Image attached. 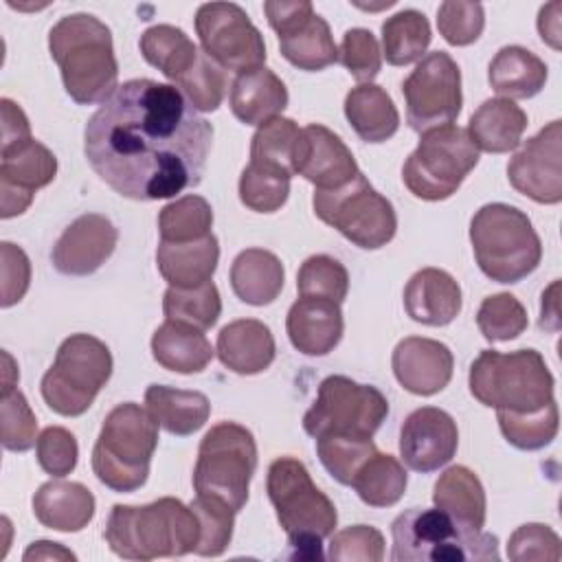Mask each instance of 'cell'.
<instances>
[{
	"label": "cell",
	"instance_id": "obj_1",
	"mask_svg": "<svg viewBox=\"0 0 562 562\" xmlns=\"http://www.w3.org/2000/svg\"><path fill=\"white\" fill-rule=\"evenodd\" d=\"M213 125L182 92L154 79H130L99 105L83 130L92 171L119 195L151 202L198 187Z\"/></svg>",
	"mask_w": 562,
	"mask_h": 562
},
{
	"label": "cell",
	"instance_id": "obj_2",
	"mask_svg": "<svg viewBox=\"0 0 562 562\" xmlns=\"http://www.w3.org/2000/svg\"><path fill=\"white\" fill-rule=\"evenodd\" d=\"M48 50L68 97L79 105L108 101L119 79L110 29L90 13L64 15L48 31Z\"/></svg>",
	"mask_w": 562,
	"mask_h": 562
},
{
	"label": "cell",
	"instance_id": "obj_3",
	"mask_svg": "<svg viewBox=\"0 0 562 562\" xmlns=\"http://www.w3.org/2000/svg\"><path fill=\"white\" fill-rule=\"evenodd\" d=\"M110 549L125 560L180 558L195 553L200 520L191 505L165 496L149 505H114L105 531Z\"/></svg>",
	"mask_w": 562,
	"mask_h": 562
},
{
	"label": "cell",
	"instance_id": "obj_4",
	"mask_svg": "<svg viewBox=\"0 0 562 562\" xmlns=\"http://www.w3.org/2000/svg\"><path fill=\"white\" fill-rule=\"evenodd\" d=\"M266 490L277 520L294 549L292 558H323V538L334 533L338 514L329 496L314 485L305 463L294 457L274 459L268 468Z\"/></svg>",
	"mask_w": 562,
	"mask_h": 562
},
{
	"label": "cell",
	"instance_id": "obj_5",
	"mask_svg": "<svg viewBox=\"0 0 562 562\" xmlns=\"http://www.w3.org/2000/svg\"><path fill=\"white\" fill-rule=\"evenodd\" d=\"M470 241L481 272L496 283H518L542 259V244L531 220L516 206L483 204L470 222Z\"/></svg>",
	"mask_w": 562,
	"mask_h": 562
},
{
	"label": "cell",
	"instance_id": "obj_6",
	"mask_svg": "<svg viewBox=\"0 0 562 562\" xmlns=\"http://www.w3.org/2000/svg\"><path fill=\"white\" fill-rule=\"evenodd\" d=\"M470 393L483 406L533 413L553 402V375L536 349L501 353L483 349L470 364Z\"/></svg>",
	"mask_w": 562,
	"mask_h": 562
},
{
	"label": "cell",
	"instance_id": "obj_7",
	"mask_svg": "<svg viewBox=\"0 0 562 562\" xmlns=\"http://www.w3.org/2000/svg\"><path fill=\"white\" fill-rule=\"evenodd\" d=\"M158 446V424L147 408L134 402L114 406L92 448V470L112 492H136L149 476Z\"/></svg>",
	"mask_w": 562,
	"mask_h": 562
},
{
	"label": "cell",
	"instance_id": "obj_8",
	"mask_svg": "<svg viewBox=\"0 0 562 562\" xmlns=\"http://www.w3.org/2000/svg\"><path fill=\"white\" fill-rule=\"evenodd\" d=\"M393 562H463L498 560V538L485 533H463L441 509L411 507L393 525Z\"/></svg>",
	"mask_w": 562,
	"mask_h": 562
},
{
	"label": "cell",
	"instance_id": "obj_9",
	"mask_svg": "<svg viewBox=\"0 0 562 562\" xmlns=\"http://www.w3.org/2000/svg\"><path fill=\"white\" fill-rule=\"evenodd\" d=\"M255 470L257 443L252 432L241 424L220 422L200 441L193 490L198 496L220 501L237 514L248 501Z\"/></svg>",
	"mask_w": 562,
	"mask_h": 562
},
{
	"label": "cell",
	"instance_id": "obj_10",
	"mask_svg": "<svg viewBox=\"0 0 562 562\" xmlns=\"http://www.w3.org/2000/svg\"><path fill=\"white\" fill-rule=\"evenodd\" d=\"M110 375L108 345L90 334H72L59 345L53 367L42 378V397L57 415L79 417L92 406Z\"/></svg>",
	"mask_w": 562,
	"mask_h": 562
},
{
	"label": "cell",
	"instance_id": "obj_11",
	"mask_svg": "<svg viewBox=\"0 0 562 562\" xmlns=\"http://www.w3.org/2000/svg\"><path fill=\"white\" fill-rule=\"evenodd\" d=\"M476 162L479 149L468 130L450 123L422 132L419 145L402 167V180L415 198L439 202L457 193Z\"/></svg>",
	"mask_w": 562,
	"mask_h": 562
},
{
	"label": "cell",
	"instance_id": "obj_12",
	"mask_svg": "<svg viewBox=\"0 0 562 562\" xmlns=\"http://www.w3.org/2000/svg\"><path fill=\"white\" fill-rule=\"evenodd\" d=\"M312 206L321 222L364 250L386 246L397 231V215L391 200L378 193L362 171L338 189H316Z\"/></svg>",
	"mask_w": 562,
	"mask_h": 562
},
{
	"label": "cell",
	"instance_id": "obj_13",
	"mask_svg": "<svg viewBox=\"0 0 562 562\" xmlns=\"http://www.w3.org/2000/svg\"><path fill=\"white\" fill-rule=\"evenodd\" d=\"M389 415V400L371 384H360L347 375H327L310 411L303 415V428L310 437L345 435L373 439Z\"/></svg>",
	"mask_w": 562,
	"mask_h": 562
},
{
	"label": "cell",
	"instance_id": "obj_14",
	"mask_svg": "<svg viewBox=\"0 0 562 562\" xmlns=\"http://www.w3.org/2000/svg\"><path fill=\"white\" fill-rule=\"evenodd\" d=\"M406 121L411 130L426 132L450 125L461 112V70L446 50L424 55L415 70L404 79Z\"/></svg>",
	"mask_w": 562,
	"mask_h": 562
},
{
	"label": "cell",
	"instance_id": "obj_15",
	"mask_svg": "<svg viewBox=\"0 0 562 562\" xmlns=\"http://www.w3.org/2000/svg\"><path fill=\"white\" fill-rule=\"evenodd\" d=\"M202 50L222 68L246 72L263 66L266 44L248 13L235 2H204L195 11Z\"/></svg>",
	"mask_w": 562,
	"mask_h": 562
},
{
	"label": "cell",
	"instance_id": "obj_16",
	"mask_svg": "<svg viewBox=\"0 0 562 562\" xmlns=\"http://www.w3.org/2000/svg\"><path fill=\"white\" fill-rule=\"evenodd\" d=\"M562 123H547L529 138L507 165L509 184L538 204L562 200Z\"/></svg>",
	"mask_w": 562,
	"mask_h": 562
},
{
	"label": "cell",
	"instance_id": "obj_17",
	"mask_svg": "<svg viewBox=\"0 0 562 562\" xmlns=\"http://www.w3.org/2000/svg\"><path fill=\"white\" fill-rule=\"evenodd\" d=\"M57 173L55 154L31 138L24 145L0 151V215L2 220L24 213L33 193L53 182Z\"/></svg>",
	"mask_w": 562,
	"mask_h": 562
},
{
	"label": "cell",
	"instance_id": "obj_18",
	"mask_svg": "<svg viewBox=\"0 0 562 562\" xmlns=\"http://www.w3.org/2000/svg\"><path fill=\"white\" fill-rule=\"evenodd\" d=\"M459 446V430L446 411L437 406L415 408L400 428V454L413 472H435L446 465Z\"/></svg>",
	"mask_w": 562,
	"mask_h": 562
},
{
	"label": "cell",
	"instance_id": "obj_19",
	"mask_svg": "<svg viewBox=\"0 0 562 562\" xmlns=\"http://www.w3.org/2000/svg\"><path fill=\"white\" fill-rule=\"evenodd\" d=\"M116 241L119 231L105 215L86 213L64 228L50 250V261L61 274L88 277L112 257Z\"/></svg>",
	"mask_w": 562,
	"mask_h": 562
},
{
	"label": "cell",
	"instance_id": "obj_20",
	"mask_svg": "<svg viewBox=\"0 0 562 562\" xmlns=\"http://www.w3.org/2000/svg\"><path fill=\"white\" fill-rule=\"evenodd\" d=\"M294 171L321 191L338 189L358 176V165L345 140L329 127L312 123L299 132Z\"/></svg>",
	"mask_w": 562,
	"mask_h": 562
},
{
	"label": "cell",
	"instance_id": "obj_21",
	"mask_svg": "<svg viewBox=\"0 0 562 562\" xmlns=\"http://www.w3.org/2000/svg\"><path fill=\"white\" fill-rule=\"evenodd\" d=\"M391 367L402 389L426 397L448 386L452 380L454 358L450 347L439 340L408 336L395 345Z\"/></svg>",
	"mask_w": 562,
	"mask_h": 562
},
{
	"label": "cell",
	"instance_id": "obj_22",
	"mask_svg": "<svg viewBox=\"0 0 562 562\" xmlns=\"http://www.w3.org/2000/svg\"><path fill=\"white\" fill-rule=\"evenodd\" d=\"M461 288L452 274L439 268L417 270L404 288V310L422 325H450L461 312Z\"/></svg>",
	"mask_w": 562,
	"mask_h": 562
},
{
	"label": "cell",
	"instance_id": "obj_23",
	"mask_svg": "<svg viewBox=\"0 0 562 562\" xmlns=\"http://www.w3.org/2000/svg\"><path fill=\"white\" fill-rule=\"evenodd\" d=\"M285 329L296 351L305 356H325L340 342L345 331L340 303L301 296L288 312Z\"/></svg>",
	"mask_w": 562,
	"mask_h": 562
},
{
	"label": "cell",
	"instance_id": "obj_24",
	"mask_svg": "<svg viewBox=\"0 0 562 562\" xmlns=\"http://www.w3.org/2000/svg\"><path fill=\"white\" fill-rule=\"evenodd\" d=\"M215 353L233 373L255 375L274 362L277 345L266 323L257 318H239L220 329Z\"/></svg>",
	"mask_w": 562,
	"mask_h": 562
},
{
	"label": "cell",
	"instance_id": "obj_25",
	"mask_svg": "<svg viewBox=\"0 0 562 562\" xmlns=\"http://www.w3.org/2000/svg\"><path fill=\"white\" fill-rule=\"evenodd\" d=\"M432 503L463 533H476L485 525V490L479 476L465 465H452L437 479L432 490Z\"/></svg>",
	"mask_w": 562,
	"mask_h": 562
},
{
	"label": "cell",
	"instance_id": "obj_26",
	"mask_svg": "<svg viewBox=\"0 0 562 562\" xmlns=\"http://www.w3.org/2000/svg\"><path fill=\"white\" fill-rule=\"evenodd\" d=\"M33 514L48 529L81 531L94 516V496L77 481H46L33 496Z\"/></svg>",
	"mask_w": 562,
	"mask_h": 562
},
{
	"label": "cell",
	"instance_id": "obj_27",
	"mask_svg": "<svg viewBox=\"0 0 562 562\" xmlns=\"http://www.w3.org/2000/svg\"><path fill=\"white\" fill-rule=\"evenodd\" d=\"M235 119L246 125H263L288 105L285 83L266 66L239 72L228 97Z\"/></svg>",
	"mask_w": 562,
	"mask_h": 562
},
{
	"label": "cell",
	"instance_id": "obj_28",
	"mask_svg": "<svg viewBox=\"0 0 562 562\" xmlns=\"http://www.w3.org/2000/svg\"><path fill=\"white\" fill-rule=\"evenodd\" d=\"M220 261V244L211 233L195 241L171 244L160 241L156 248V263L162 279L171 288H198L211 281Z\"/></svg>",
	"mask_w": 562,
	"mask_h": 562
},
{
	"label": "cell",
	"instance_id": "obj_29",
	"mask_svg": "<svg viewBox=\"0 0 562 562\" xmlns=\"http://www.w3.org/2000/svg\"><path fill=\"white\" fill-rule=\"evenodd\" d=\"M527 130V114L512 99H487L470 116L468 134L476 149L490 154H507L520 145Z\"/></svg>",
	"mask_w": 562,
	"mask_h": 562
},
{
	"label": "cell",
	"instance_id": "obj_30",
	"mask_svg": "<svg viewBox=\"0 0 562 562\" xmlns=\"http://www.w3.org/2000/svg\"><path fill=\"white\" fill-rule=\"evenodd\" d=\"M283 281V263L270 250L246 248L233 259L231 288L241 303L270 305L281 294Z\"/></svg>",
	"mask_w": 562,
	"mask_h": 562
},
{
	"label": "cell",
	"instance_id": "obj_31",
	"mask_svg": "<svg viewBox=\"0 0 562 562\" xmlns=\"http://www.w3.org/2000/svg\"><path fill=\"white\" fill-rule=\"evenodd\" d=\"M213 347L202 329L165 321L151 336L154 360L176 373H200L213 360Z\"/></svg>",
	"mask_w": 562,
	"mask_h": 562
},
{
	"label": "cell",
	"instance_id": "obj_32",
	"mask_svg": "<svg viewBox=\"0 0 562 562\" xmlns=\"http://www.w3.org/2000/svg\"><path fill=\"white\" fill-rule=\"evenodd\" d=\"M145 406L160 428L178 437L198 432L211 415V402L204 393L173 389L165 384L147 386Z\"/></svg>",
	"mask_w": 562,
	"mask_h": 562
},
{
	"label": "cell",
	"instance_id": "obj_33",
	"mask_svg": "<svg viewBox=\"0 0 562 562\" xmlns=\"http://www.w3.org/2000/svg\"><path fill=\"white\" fill-rule=\"evenodd\" d=\"M547 64L522 46H503L490 61L487 81L503 99H531L547 83Z\"/></svg>",
	"mask_w": 562,
	"mask_h": 562
},
{
	"label": "cell",
	"instance_id": "obj_34",
	"mask_svg": "<svg viewBox=\"0 0 562 562\" xmlns=\"http://www.w3.org/2000/svg\"><path fill=\"white\" fill-rule=\"evenodd\" d=\"M345 116L364 143H384L400 127V112L393 99L375 83H360L347 92Z\"/></svg>",
	"mask_w": 562,
	"mask_h": 562
},
{
	"label": "cell",
	"instance_id": "obj_35",
	"mask_svg": "<svg viewBox=\"0 0 562 562\" xmlns=\"http://www.w3.org/2000/svg\"><path fill=\"white\" fill-rule=\"evenodd\" d=\"M277 37L281 55L299 70L316 72L338 61V46L329 24L316 11Z\"/></svg>",
	"mask_w": 562,
	"mask_h": 562
},
{
	"label": "cell",
	"instance_id": "obj_36",
	"mask_svg": "<svg viewBox=\"0 0 562 562\" xmlns=\"http://www.w3.org/2000/svg\"><path fill=\"white\" fill-rule=\"evenodd\" d=\"M140 53L147 64L158 68L167 79L178 81L198 61L200 48L178 26L156 24L140 35Z\"/></svg>",
	"mask_w": 562,
	"mask_h": 562
},
{
	"label": "cell",
	"instance_id": "obj_37",
	"mask_svg": "<svg viewBox=\"0 0 562 562\" xmlns=\"http://www.w3.org/2000/svg\"><path fill=\"white\" fill-rule=\"evenodd\" d=\"M408 474L393 454L373 452L353 474L349 487L356 490L360 501L369 507H391L406 492Z\"/></svg>",
	"mask_w": 562,
	"mask_h": 562
},
{
	"label": "cell",
	"instance_id": "obj_38",
	"mask_svg": "<svg viewBox=\"0 0 562 562\" xmlns=\"http://www.w3.org/2000/svg\"><path fill=\"white\" fill-rule=\"evenodd\" d=\"M432 40L428 18L417 9H404L382 24V55L391 66L419 61Z\"/></svg>",
	"mask_w": 562,
	"mask_h": 562
},
{
	"label": "cell",
	"instance_id": "obj_39",
	"mask_svg": "<svg viewBox=\"0 0 562 562\" xmlns=\"http://www.w3.org/2000/svg\"><path fill=\"white\" fill-rule=\"evenodd\" d=\"M299 125L292 119L274 116L259 125L250 143V162L288 173L290 178L294 171V147L299 138Z\"/></svg>",
	"mask_w": 562,
	"mask_h": 562
},
{
	"label": "cell",
	"instance_id": "obj_40",
	"mask_svg": "<svg viewBox=\"0 0 562 562\" xmlns=\"http://www.w3.org/2000/svg\"><path fill=\"white\" fill-rule=\"evenodd\" d=\"M213 209L202 195H182L160 209L158 233L160 241L184 244L211 235Z\"/></svg>",
	"mask_w": 562,
	"mask_h": 562
},
{
	"label": "cell",
	"instance_id": "obj_41",
	"mask_svg": "<svg viewBox=\"0 0 562 562\" xmlns=\"http://www.w3.org/2000/svg\"><path fill=\"white\" fill-rule=\"evenodd\" d=\"M162 312L167 321L184 323L206 331L217 323L222 314V299L213 281H206L189 290L169 285V290L162 296Z\"/></svg>",
	"mask_w": 562,
	"mask_h": 562
},
{
	"label": "cell",
	"instance_id": "obj_42",
	"mask_svg": "<svg viewBox=\"0 0 562 562\" xmlns=\"http://www.w3.org/2000/svg\"><path fill=\"white\" fill-rule=\"evenodd\" d=\"M496 419L505 441L518 450H540L549 446L555 439L560 426L555 400L533 413L498 411Z\"/></svg>",
	"mask_w": 562,
	"mask_h": 562
},
{
	"label": "cell",
	"instance_id": "obj_43",
	"mask_svg": "<svg viewBox=\"0 0 562 562\" xmlns=\"http://www.w3.org/2000/svg\"><path fill=\"white\" fill-rule=\"evenodd\" d=\"M296 290L299 296L305 299H327L342 303L349 292L347 268L329 255H312L299 268Z\"/></svg>",
	"mask_w": 562,
	"mask_h": 562
},
{
	"label": "cell",
	"instance_id": "obj_44",
	"mask_svg": "<svg viewBox=\"0 0 562 562\" xmlns=\"http://www.w3.org/2000/svg\"><path fill=\"white\" fill-rule=\"evenodd\" d=\"M527 310L509 292L485 296L476 312V325L485 340L507 342L518 338L527 329Z\"/></svg>",
	"mask_w": 562,
	"mask_h": 562
},
{
	"label": "cell",
	"instance_id": "obj_45",
	"mask_svg": "<svg viewBox=\"0 0 562 562\" xmlns=\"http://www.w3.org/2000/svg\"><path fill=\"white\" fill-rule=\"evenodd\" d=\"M173 83L182 92V97L193 105L195 112L217 110L228 88L226 72L204 50H200L193 68Z\"/></svg>",
	"mask_w": 562,
	"mask_h": 562
},
{
	"label": "cell",
	"instance_id": "obj_46",
	"mask_svg": "<svg viewBox=\"0 0 562 562\" xmlns=\"http://www.w3.org/2000/svg\"><path fill=\"white\" fill-rule=\"evenodd\" d=\"M290 195V176L248 162L239 176V200L255 213L279 211Z\"/></svg>",
	"mask_w": 562,
	"mask_h": 562
},
{
	"label": "cell",
	"instance_id": "obj_47",
	"mask_svg": "<svg viewBox=\"0 0 562 562\" xmlns=\"http://www.w3.org/2000/svg\"><path fill=\"white\" fill-rule=\"evenodd\" d=\"M375 450L378 448L373 439H358L345 435H323L316 439V452L321 463L342 485H351L358 468Z\"/></svg>",
	"mask_w": 562,
	"mask_h": 562
},
{
	"label": "cell",
	"instance_id": "obj_48",
	"mask_svg": "<svg viewBox=\"0 0 562 562\" xmlns=\"http://www.w3.org/2000/svg\"><path fill=\"white\" fill-rule=\"evenodd\" d=\"M189 505L200 520V542L195 547V553L206 558L222 555L233 538L235 512L220 501L204 498L198 494Z\"/></svg>",
	"mask_w": 562,
	"mask_h": 562
},
{
	"label": "cell",
	"instance_id": "obj_49",
	"mask_svg": "<svg viewBox=\"0 0 562 562\" xmlns=\"http://www.w3.org/2000/svg\"><path fill=\"white\" fill-rule=\"evenodd\" d=\"M2 446L11 452H26L37 443V419L26 397L13 389L0 402Z\"/></svg>",
	"mask_w": 562,
	"mask_h": 562
},
{
	"label": "cell",
	"instance_id": "obj_50",
	"mask_svg": "<svg viewBox=\"0 0 562 562\" xmlns=\"http://www.w3.org/2000/svg\"><path fill=\"white\" fill-rule=\"evenodd\" d=\"M485 26L483 4L448 0L437 9V29L441 37L452 46H468L476 42Z\"/></svg>",
	"mask_w": 562,
	"mask_h": 562
},
{
	"label": "cell",
	"instance_id": "obj_51",
	"mask_svg": "<svg viewBox=\"0 0 562 562\" xmlns=\"http://www.w3.org/2000/svg\"><path fill=\"white\" fill-rule=\"evenodd\" d=\"M338 61L360 83H371L382 68V50L369 29H349L338 48Z\"/></svg>",
	"mask_w": 562,
	"mask_h": 562
},
{
	"label": "cell",
	"instance_id": "obj_52",
	"mask_svg": "<svg viewBox=\"0 0 562 562\" xmlns=\"http://www.w3.org/2000/svg\"><path fill=\"white\" fill-rule=\"evenodd\" d=\"M329 560L336 562H380L384 558V536L371 525H351L329 540Z\"/></svg>",
	"mask_w": 562,
	"mask_h": 562
},
{
	"label": "cell",
	"instance_id": "obj_53",
	"mask_svg": "<svg viewBox=\"0 0 562 562\" xmlns=\"http://www.w3.org/2000/svg\"><path fill=\"white\" fill-rule=\"evenodd\" d=\"M507 555L514 562H529V560H549L558 562L562 558V542L560 536L540 522L520 525L507 542Z\"/></svg>",
	"mask_w": 562,
	"mask_h": 562
},
{
	"label": "cell",
	"instance_id": "obj_54",
	"mask_svg": "<svg viewBox=\"0 0 562 562\" xmlns=\"http://www.w3.org/2000/svg\"><path fill=\"white\" fill-rule=\"evenodd\" d=\"M35 452H37L40 468L46 474L61 479L75 470L77 457H79V446H77L75 435L68 428L48 426L40 432Z\"/></svg>",
	"mask_w": 562,
	"mask_h": 562
},
{
	"label": "cell",
	"instance_id": "obj_55",
	"mask_svg": "<svg viewBox=\"0 0 562 562\" xmlns=\"http://www.w3.org/2000/svg\"><path fill=\"white\" fill-rule=\"evenodd\" d=\"M0 268H2V307H11L18 301H22V296L26 294L29 285H31V261L26 257V252L11 244V241H2L0 244Z\"/></svg>",
	"mask_w": 562,
	"mask_h": 562
},
{
	"label": "cell",
	"instance_id": "obj_56",
	"mask_svg": "<svg viewBox=\"0 0 562 562\" xmlns=\"http://www.w3.org/2000/svg\"><path fill=\"white\" fill-rule=\"evenodd\" d=\"M0 112H2V145H0V151L24 145L26 140L33 138L29 119L15 101H11L7 97L0 99Z\"/></svg>",
	"mask_w": 562,
	"mask_h": 562
},
{
	"label": "cell",
	"instance_id": "obj_57",
	"mask_svg": "<svg viewBox=\"0 0 562 562\" xmlns=\"http://www.w3.org/2000/svg\"><path fill=\"white\" fill-rule=\"evenodd\" d=\"M263 11L268 18V24L274 29L277 35H281L283 31L299 24L303 18L312 15L314 7L307 0H292V2L270 0V2H263Z\"/></svg>",
	"mask_w": 562,
	"mask_h": 562
},
{
	"label": "cell",
	"instance_id": "obj_58",
	"mask_svg": "<svg viewBox=\"0 0 562 562\" xmlns=\"http://www.w3.org/2000/svg\"><path fill=\"white\" fill-rule=\"evenodd\" d=\"M560 2H549L538 13V33L555 50H560Z\"/></svg>",
	"mask_w": 562,
	"mask_h": 562
},
{
	"label": "cell",
	"instance_id": "obj_59",
	"mask_svg": "<svg viewBox=\"0 0 562 562\" xmlns=\"http://www.w3.org/2000/svg\"><path fill=\"white\" fill-rule=\"evenodd\" d=\"M22 560L24 562H31V560H75V553L70 549L61 547L59 542L37 540V542L29 544Z\"/></svg>",
	"mask_w": 562,
	"mask_h": 562
},
{
	"label": "cell",
	"instance_id": "obj_60",
	"mask_svg": "<svg viewBox=\"0 0 562 562\" xmlns=\"http://www.w3.org/2000/svg\"><path fill=\"white\" fill-rule=\"evenodd\" d=\"M558 288H560V283L553 281L551 288L542 294L540 327H544V329H558Z\"/></svg>",
	"mask_w": 562,
	"mask_h": 562
},
{
	"label": "cell",
	"instance_id": "obj_61",
	"mask_svg": "<svg viewBox=\"0 0 562 562\" xmlns=\"http://www.w3.org/2000/svg\"><path fill=\"white\" fill-rule=\"evenodd\" d=\"M2 358H4V380H2V395H7V393H11V391L15 389L20 373H18V369H15V364H13V358H11L7 351L2 353Z\"/></svg>",
	"mask_w": 562,
	"mask_h": 562
}]
</instances>
